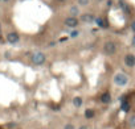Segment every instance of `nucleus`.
I'll return each instance as SVG.
<instances>
[{
  "label": "nucleus",
  "instance_id": "f257e3e1",
  "mask_svg": "<svg viewBox=\"0 0 135 129\" xmlns=\"http://www.w3.org/2000/svg\"><path fill=\"white\" fill-rule=\"evenodd\" d=\"M114 83L117 86H119V87H125L129 83V78H127L126 74H123V73H117L114 75Z\"/></svg>",
  "mask_w": 135,
  "mask_h": 129
},
{
  "label": "nucleus",
  "instance_id": "f03ea898",
  "mask_svg": "<svg viewBox=\"0 0 135 129\" xmlns=\"http://www.w3.org/2000/svg\"><path fill=\"white\" fill-rule=\"evenodd\" d=\"M32 62L35 65H42L45 62V54L41 51H36L32 57Z\"/></svg>",
  "mask_w": 135,
  "mask_h": 129
},
{
  "label": "nucleus",
  "instance_id": "7ed1b4c3",
  "mask_svg": "<svg viewBox=\"0 0 135 129\" xmlns=\"http://www.w3.org/2000/svg\"><path fill=\"white\" fill-rule=\"evenodd\" d=\"M103 50H105V53L106 54H114L115 51H117V45L113 42V41H107V42H105V46H103Z\"/></svg>",
  "mask_w": 135,
  "mask_h": 129
},
{
  "label": "nucleus",
  "instance_id": "20e7f679",
  "mask_svg": "<svg viewBox=\"0 0 135 129\" xmlns=\"http://www.w3.org/2000/svg\"><path fill=\"white\" fill-rule=\"evenodd\" d=\"M7 41H8L9 44H17V42L20 41V37H19V34H17V33L11 32V33L7 34Z\"/></svg>",
  "mask_w": 135,
  "mask_h": 129
},
{
  "label": "nucleus",
  "instance_id": "39448f33",
  "mask_svg": "<svg viewBox=\"0 0 135 129\" xmlns=\"http://www.w3.org/2000/svg\"><path fill=\"white\" fill-rule=\"evenodd\" d=\"M125 65L127 67H134L135 66V55H132V54L125 55Z\"/></svg>",
  "mask_w": 135,
  "mask_h": 129
},
{
  "label": "nucleus",
  "instance_id": "423d86ee",
  "mask_svg": "<svg viewBox=\"0 0 135 129\" xmlns=\"http://www.w3.org/2000/svg\"><path fill=\"white\" fill-rule=\"evenodd\" d=\"M65 25L68 27V28H76L77 25H78V20L76 19V17H68L66 20H65Z\"/></svg>",
  "mask_w": 135,
  "mask_h": 129
},
{
  "label": "nucleus",
  "instance_id": "0eeeda50",
  "mask_svg": "<svg viewBox=\"0 0 135 129\" xmlns=\"http://www.w3.org/2000/svg\"><path fill=\"white\" fill-rule=\"evenodd\" d=\"M81 20H82L84 22H93V21H95V17H94V15H92V13H85V15L81 16Z\"/></svg>",
  "mask_w": 135,
  "mask_h": 129
},
{
  "label": "nucleus",
  "instance_id": "6e6552de",
  "mask_svg": "<svg viewBox=\"0 0 135 129\" xmlns=\"http://www.w3.org/2000/svg\"><path fill=\"white\" fill-rule=\"evenodd\" d=\"M82 98H80V96H76L74 99H73V105L74 107H77V108H80L81 105H82Z\"/></svg>",
  "mask_w": 135,
  "mask_h": 129
},
{
  "label": "nucleus",
  "instance_id": "1a4fd4ad",
  "mask_svg": "<svg viewBox=\"0 0 135 129\" xmlns=\"http://www.w3.org/2000/svg\"><path fill=\"white\" fill-rule=\"evenodd\" d=\"M101 100H102V103H103V104H109V103H110V100H111V96H110V93L105 92L103 95H102V98H101Z\"/></svg>",
  "mask_w": 135,
  "mask_h": 129
},
{
  "label": "nucleus",
  "instance_id": "9d476101",
  "mask_svg": "<svg viewBox=\"0 0 135 129\" xmlns=\"http://www.w3.org/2000/svg\"><path fill=\"white\" fill-rule=\"evenodd\" d=\"M95 22H97L99 27H107L106 21H103V19H101V17H97V19H95Z\"/></svg>",
  "mask_w": 135,
  "mask_h": 129
},
{
  "label": "nucleus",
  "instance_id": "9b49d317",
  "mask_svg": "<svg viewBox=\"0 0 135 129\" xmlns=\"http://www.w3.org/2000/svg\"><path fill=\"white\" fill-rule=\"evenodd\" d=\"M93 116H94V111L93 109H86L85 111V117H86V119H92Z\"/></svg>",
  "mask_w": 135,
  "mask_h": 129
},
{
  "label": "nucleus",
  "instance_id": "f8f14e48",
  "mask_svg": "<svg viewBox=\"0 0 135 129\" xmlns=\"http://www.w3.org/2000/svg\"><path fill=\"white\" fill-rule=\"evenodd\" d=\"M129 109H130V105H129V103H127V101H123V103H122V111L129 112Z\"/></svg>",
  "mask_w": 135,
  "mask_h": 129
},
{
  "label": "nucleus",
  "instance_id": "ddd939ff",
  "mask_svg": "<svg viewBox=\"0 0 135 129\" xmlns=\"http://www.w3.org/2000/svg\"><path fill=\"white\" fill-rule=\"evenodd\" d=\"M77 2H78V4H80V5L85 7V5H87V4H89L90 0H77Z\"/></svg>",
  "mask_w": 135,
  "mask_h": 129
},
{
  "label": "nucleus",
  "instance_id": "4468645a",
  "mask_svg": "<svg viewBox=\"0 0 135 129\" xmlns=\"http://www.w3.org/2000/svg\"><path fill=\"white\" fill-rule=\"evenodd\" d=\"M70 13H72L73 17H74V15L78 13V8H77V7H72V8H70Z\"/></svg>",
  "mask_w": 135,
  "mask_h": 129
},
{
  "label": "nucleus",
  "instance_id": "2eb2a0df",
  "mask_svg": "<svg viewBox=\"0 0 135 129\" xmlns=\"http://www.w3.org/2000/svg\"><path fill=\"white\" fill-rule=\"evenodd\" d=\"M64 129H76V128H74L73 124H66V125L64 126Z\"/></svg>",
  "mask_w": 135,
  "mask_h": 129
},
{
  "label": "nucleus",
  "instance_id": "dca6fc26",
  "mask_svg": "<svg viewBox=\"0 0 135 129\" xmlns=\"http://www.w3.org/2000/svg\"><path fill=\"white\" fill-rule=\"evenodd\" d=\"M130 124H131L132 126H135V116H131V117H130Z\"/></svg>",
  "mask_w": 135,
  "mask_h": 129
},
{
  "label": "nucleus",
  "instance_id": "f3484780",
  "mask_svg": "<svg viewBox=\"0 0 135 129\" xmlns=\"http://www.w3.org/2000/svg\"><path fill=\"white\" fill-rule=\"evenodd\" d=\"M78 36V30H73L70 32V37H77Z\"/></svg>",
  "mask_w": 135,
  "mask_h": 129
},
{
  "label": "nucleus",
  "instance_id": "a211bd4d",
  "mask_svg": "<svg viewBox=\"0 0 135 129\" xmlns=\"http://www.w3.org/2000/svg\"><path fill=\"white\" fill-rule=\"evenodd\" d=\"M131 30L135 33V21H132V22H131Z\"/></svg>",
  "mask_w": 135,
  "mask_h": 129
},
{
  "label": "nucleus",
  "instance_id": "6ab92c4d",
  "mask_svg": "<svg viewBox=\"0 0 135 129\" xmlns=\"http://www.w3.org/2000/svg\"><path fill=\"white\" fill-rule=\"evenodd\" d=\"M78 129H87V128H86L85 125H82V126H80V128H78Z\"/></svg>",
  "mask_w": 135,
  "mask_h": 129
},
{
  "label": "nucleus",
  "instance_id": "aec40b11",
  "mask_svg": "<svg viewBox=\"0 0 135 129\" xmlns=\"http://www.w3.org/2000/svg\"><path fill=\"white\" fill-rule=\"evenodd\" d=\"M132 45L135 46V36H134V38H132Z\"/></svg>",
  "mask_w": 135,
  "mask_h": 129
},
{
  "label": "nucleus",
  "instance_id": "412c9836",
  "mask_svg": "<svg viewBox=\"0 0 135 129\" xmlns=\"http://www.w3.org/2000/svg\"><path fill=\"white\" fill-rule=\"evenodd\" d=\"M97 2H102V0H97Z\"/></svg>",
  "mask_w": 135,
  "mask_h": 129
},
{
  "label": "nucleus",
  "instance_id": "4be33fe9",
  "mask_svg": "<svg viewBox=\"0 0 135 129\" xmlns=\"http://www.w3.org/2000/svg\"><path fill=\"white\" fill-rule=\"evenodd\" d=\"M61 2H66V0H61Z\"/></svg>",
  "mask_w": 135,
  "mask_h": 129
}]
</instances>
